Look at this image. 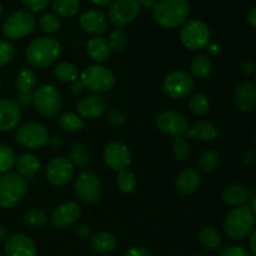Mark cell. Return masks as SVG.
Instances as JSON below:
<instances>
[{
    "label": "cell",
    "mask_w": 256,
    "mask_h": 256,
    "mask_svg": "<svg viewBox=\"0 0 256 256\" xmlns=\"http://www.w3.org/2000/svg\"><path fill=\"white\" fill-rule=\"evenodd\" d=\"M190 12L188 0H160L152 9L155 22L168 29H175L186 22Z\"/></svg>",
    "instance_id": "obj_1"
},
{
    "label": "cell",
    "mask_w": 256,
    "mask_h": 256,
    "mask_svg": "<svg viewBox=\"0 0 256 256\" xmlns=\"http://www.w3.org/2000/svg\"><path fill=\"white\" fill-rule=\"evenodd\" d=\"M62 48L52 38H36L26 48V60L34 68H46L60 58Z\"/></svg>",
    "instance_id": "obj_2"
},
{
    "label": "cell",
    "mask_w": 256,
    "mask_h": 256,
    "mask_svg": "<svg viewBox=\"0 0 256 256\" xmlns=\"http://www.w3.org/2000/svg\"><path fill=\"white\" fill-rule=\"evenodd\" d=\"M255 226V216L246 206H238L229 212L224 222V232L230 239L242 240L249 236Z\"/></svg>",
    "instance_id": "obj_3"
},
{
    "label": "cell",
    "mask_w": 256,
    "mask_h": 256,
    "mask_svg": "<svg viewBox=\"0 0 256 256\" xmlns=\"http://www.w3.org/2000/svg\"><path fill=\"white\" fill-rule=\"evenodd\" d=\"M26 192L24 178L15 172H8L0 178V206L4 209L16 206Z\"/></svg>",
    "instance_id": "obj_4"
},
{
    "label": "cell",
    "mask_w": 256,
    "mask_h": 256,
    "mask_svg": "<svg viewBox=\"0 0 256 256\" xmlns=\"http://www.w3.org/2000/svg\"><path fill=\"white\" fill-rule=\"evenodd\" d=\"M35 110L42 116H56L62 110V96L52 84H42L32 94Z\"/></svg>",
    "instance_id": "obj_5"
},
{
    "label": "cell",
    "mask_w": 256,
    "mask_h": 256,
    "mask_svg": "<svg viewBox=\"0 0 256 256\" xmlns=\"http://www.w3.org/2000/svg\"><path fill=\"white\" fill-rule=\"evenodd\" d=\"M80 84L92 92H108L115 86V76L102 65H92L82 74Z\"/></svg>",
    "instance_id": "obj_6"
},
{
    "label": "cell",
    "mask_w": 256,
    "mask_h": 256,
    "mask_svg": "<svg viewBox=\"0 0 256 256\" xmlns=\"http://www.w3.org/2000/svg\"><path fill=\"white\" fill-rule=\"evenodd\" d=\"M180 39L185 48L190 50H202L210 42V30L204 22L192 19L184 24L180 30Z\"/></svg>",
    "instance_id": "obj_7"
},
{
    "label": "cell",
    "mask_w": 256,
    "mask_h": 256,
    "mask_svg": "<svg viewBox=\"0 0 256 256\" xmlns=\"http://www.w3.org/2000/svg\"><path fill=\"white\" fill-rule=\"evenodd\" d=\"M35 29V19L26 10H16L5 19L2 32L8 39L20 40L32 34Z\"/></svg>",
    "instance_id": "obj_8"
},
{
    "label": "cell",
    "mask_w": 256,
    "mask_h": 256,
    "mask_svg": "<svg viewBox=\"0 0 256 256\" xmlns=\"http://www.w3.org/2000/svg\"><path fill=\"white\" fill-rule=\"evenodd\" d=\"M15 139L18 144L25 149H39L50 142L48 129L44 124L38 122H30L22 125L16 130Z\"/></svg>",
    "instance_id": "obj_9"
},
{
    "label": "cell",
    "mask_w": 256,
    "mask_h": 256,
    "mask_svg": "<svg viewBox=\"0 0 256 256\" xmlns=\"http://www.w3.org/2000/svg\"><path fill=\"white\" fill-rule=\"evenodd\" d=\"M74 189L78 198L86 204H96L102 194V182L92 172H82L75 180Z\"/></svg>",
    "instance_id": "obj_10"
},
{
    "label": "cell",
    "mask_w": 256,
    "mask_h": 256,
    "mask_svg": "<svg viewBox=\"0 0 256 256\" xmlns=\"http://www.w3.org/2000/svg\"><path fill=\"white\" fill-rule=\"evenodd\" d=\"M162 90L172 99H184L194 90V79L184 70H176L165 78Z\"/></svg>",
    "instance_id": "obj_11"
},
{
    "label": "cell",
    "mask_w": 256,
    "mask_h": 256,
    "mask_svg": "<svg viewBox=\"0 0 256 256\" xmlns=\"http://www.w3.org/2000/svg\"><path fill=\"white\" fill-rule=\"evenodd\" d=\"M140 5L138 0H115L109 8V20L115 26H125L138 18Z\"/></svg>",
    "instance_id": "obj_12"
},
{
    "label": "cell",
    "mask_w": 256,
    "mask_h": 256,
    "mask_svg": "<svg viewBox=\"0 0 256 256\" xmlns=\"http://www.w3.org/2000/svg\"><path fill=\"white\" fill-rule=\"evenodd\" d=\"M155 122L160 132L172 135L175 138L184 135L189 128L186 118L182 112H174V110H166V112H160L156 116Z\"/></svg>",
    "instance_id": "obj_13"
},
{
    "label": "cell",
    "mask_w": 256,
    "mask_h": 256,
    "mask_svg": "<svg viewBox=\"0 0 256 256\" xmlns=\"http://www.w3.org/2000/svg\"><path fill=\"white\" fill-rule=\"evenodd\" d=\"M104 162L115 172H122L130 164L129 148L122 142H112L105 146Z\"/></svg>",
    "instance_id": "obj_14"
},
{
    "label": "cell",
    "mask_w": 256,
    "mask_h": 256,
    "mask_svg": "<svg viewBox=\"0 0 256 256\" xmlns=\"http://www.w3.org/2000/svg\"><path fill=\"white\" fill-rule=\"evenodd\" d=\"M74 174V166L68 158L56 156L49 162L46 166V178L52 185L62 186L68 184Z\"/></svg>",
    "instance_id": "obj_15"
},
{
    "label": "cell",
    "mask_w": 256,
    "mask_h": 256,
    "mask_svg": "<svg viewBox=\"0 0 256 256\" xmlns=\"http://www.w3.org/2000/svg\"><path fill=\"white\" fill-rule=\"evenodd\" d=\"M80 218V208L75 202H66L55 208L50 216V222L58 229H66L78 222Z\"/></svg>",
    "instance_id": "obj_16"
},
{
    "label": "cell",
    "mask_w": 256,
    "mask_h": 256,
    "mask_svg": "<svg viewBox=\"0 0 256 256\" xmlns=\"http://www.w3.org/2000/svg\"><path fill=\"white\" fill-rule=\"evenodd\" d=\"M36 85V75L32 69H22L16 76V89L19 95L16 102L19 106H30L32 104V94Z\"/></svg>",
    "instance_id": "obj_17"
},
{
    "label": "cell",
    "mask_w": 256,
    "mask_h": 256,
    "mask_svg": "<svg viewBox=\"0 0 256 256\" xmlns=\"http://www.w3.org/2000/svg\"><path fill=\"white\" fill-rule=\"evenodd\" d=\"M4 252L6 256H35L36 246L28 235L16 232L6 240Z\"/></svg>",
    "instance_id": "obj_18"
},
{
    "label": "cell",
    "mask_w": 256,
    "mask_h": 256,
    "mask_svg": "<svg viewBox=\"0 0 256 256\" xmlns=\"http://www.w3.org/2000/svg\"><path fill=\"white\" fill-rule=\"evenodd\" d=\"M22 119V109L14 100H0V132L15 129Z\"/></svg>",
    "instance_id": "obj_19"
},
{
    "label": "cell",
    "mask_w": 256,
    "mask_h": 256,
    "mask_svg": "<svg viewBox=\"0 0 256 256\" xmlns=\"http://www.w3.org/2000/svg\"><path fill=\"white\" fill-rule=\"evenodd\" d=\"M106 102L99 95H88L78 102V112L85 119H96L106 112Z\"/></svg>",
    "instance_id": "obj_20"
},
{
    "label": "cell",
    "mask_w": 256,
    "mask_h": 256,
    "mask_svg": "<svg viewBox=\"0 0 256 256\" xmlns=\"http://www.w3.org/2000/svg\"><path fill=\"white\" fill-rule=\"evenodd\" d=\"M82 29L92 35H102L108 29V19L99 10H86L79 18Z\"/></svg>",
    "instance_id": "obj_21"
},
{
    "label": "cell",
    "mask_w": 256,
    "mask_h": 256,
    "mask_svg": "<svg viewBox=\"0 0 256 256\" xmlns=\"http://www.w3.org/2000/svg\"><path fill=\"white\" fill-rule=\"evenodd\" d=\"M235 104L242 112H250L256 106V85L244 82L235 90Z\"/></svg>",
    "instance_id": "obj_22"
},
{
    "label": "cell",
    "mask_w": 256,
    "mask_h": 256,
    "mask_svg": "<svg viewBox=\"0 0 256 256\" xmlns=\"http://www.w3.org/2000/svg\"><path fill=\"white\" fill-rule=\"evenodd\" d=\"M200 182H202V178L199 172L192 168H188L178 175L175 180V188L179 194L190 195L196 192L198 188L200 186Z\"/></svg>",
    "instance_id": "obj_23"
},
{
    "label": "cell",
    "mask_w": 256,
    "mask_h": 256,
    "mask_svg": "<svg viewBox=\"0 0 256 256\" xmlns=\"http://www.w3.org/2000/svg\"><path fill=\"white\" fill-rule=\"evenodd\" d=\"M219 134V129L216 125L212 122H199L192 126L188 128L185 132V136L189 139H198L202 142H210L214 140Z\"/></svg>",
    "instance_id": "obj_24"
},
{
    "label": "cell",
    "mask_w": 256,
    "mask_h": 256,
    "mask_svg": "<svg viewBox=\"0 0 256 256\" xmlns=\"http://www.w3.org/2000/svg\"><path fill=\"white\" fill-rule=\"evenodd\" d=\"M86 49L89 56L94 62H96L98 64L108 62L110 59V55H112V49H110L109 44H108V40L99 36L90 39L88 42Z\"/></svg>",
    "instance_id": "obj_25"
},
{
    "label": "cell",
    "mask_w": 256,
    "mask_h": 256,
    "mask_svg": "<svg viewBox=\"0 0 256 256\" xmlns=\"http://www.w3.org/2000/svg\"><path fill=\"white\" fill-rule=\"evenodd\" d=\"M18 174L24 179H29V178L35 176L40 169V162L32 154H24L16 160L15 162Z\"/></svg>",
    "instance_id": "obj_26"
},
{
    "label": "cell",
    "mask_w": 256,
    "mask_h": 256,
    "mask_svg": "<svg viewBox=\"0 0 256 256\" xmlns=\"http://www.w3.org/2000/svg\"><path fill=\"white\" fill-rule=\"evenodd\" d=\"M222 200L226 204L232 205V206H242L249 198V192H248L246 188L239 184L229 185L222 192Z\"/></svg>",
    "instance_id": "obj_27"
},
{
    "label": "cell",
    "mask_w": 256,
    "mask_h": 256,
    "mask_svg": "<svg viewBox=\"0 0 256 256\" xmlns=\"http://www.w3.org/2000/svg\"><path fill=\"white\" fill-rule=\"evenodd\" d=\"M116 246V238L114 234L102 232L92 238V248L100 254H108Z\"/></svg>",
    "instance_id": "obj_28"
},
{
    "label": "cell",
    "mask_w": 256,
    "mask_h": 256,
    "mask_svg": "<svg viewBox=\"0 0 256 256\" xmlns=\"http://www.w3.org/2000/svg\"><path fill=\"white\" fill-rule=\"evenodd\" d=\"M199 242L209 250H218L222 246V235L215 228L205 226L199 232Z\"/></svg>",
    "instance_id": "obj_29"
},
{
    "label": "cell",
    "mask_w": 256,
    "mask_h": 256,
    "mask_svg": "<svg viewBox=\"0 0 256 256\" xmlns=\"http://www.w3.org/2000/svg\"><path fill=\"white\" fill-rule=\"evenodd\" d=\"M192 74L196 79H205L210 75L212 70V62L209 56L205 54H199L194 58L192 65H190Z\"/></svg>",
    "instance_id": "obj_30"
},
{
    "label": "cell",
    "mask_w": 256,
    "mask_h": 256,
    "mask_svg": "<svg viewBox=\"0 0 256 256\" xmlns=\"http://www.w3.org/2000/svg\"><path fill=\"white\" fill-rule=\"evenodd\" d=\"M52 10L62 18H72L80 9L79 0H52Z\"/></svg>",
    "instance_id": "obj_31"
},
{
    "label": "cell",
    "mask_w": 256,
    "mask_h": 256,
    "mask_svg": "<svg viewBox=\"0 0 256 256\" xmlns=\"http://www.w3.org/2000/svg\"><path fill=\"white\" fill-rule=\"evenodd\" d=\"M54 74L62 82H75L79 76V70L72 62H62L55 66Z\"/></svg>",
    "instance_id": "obj_32"
},
{
    "label": "cell",
    "mask_w": 256,
    "mask_h": 256,
    "mask_svg": "<svg viewBox=\"0 0 256 256\" xmlns=\"http://www.w3.org/2000/svg\"><path fill=\"white\" fill-rule=\"evenodd\" d=\"M69 162H72V166H78L80 169H84L88 166L90 159L89 152H88L86 148L82 144H74L69 149Z\"/></svg>",
    "instance_id": "obj_33"
},
{
    "label": "cell",
    "mask_w": 256,
    "mask_h": 256,
    "mask_svg": "<svg viewBox=\"0 0 256 256\" xmlns=\"http://www.w3.org/2000/svg\"><path fill=\"white\" fill-rule=\"evenodd\" d=\"M59 125L68 132H78L84 128L82 116L75 112H65L59 118Z\"/></svg>",
    "instance_id": "obj_34"
},
{
    "label": "cell",
    "mask_w": 256,
    "mask_h": 256,
    "mask_svg": "<svg viewBox=\"0 0 256 256\" xmlns=\"http://www.w3.org/2000/svg\"><path fill=\"white\" fill-rule=\"evenodd\" d=\"M209 98L205 94H202V92H195V94L190 98L189 109L192 114L202 116V115H205L209 112Z\"/></svg>",
    "instance_id": "obj_35"
},
{
    "label": "cell",
    "mask_w": 256,
    "mask_h": 256,
    "mask_svg": "<svg viewBox=\"0 0 256 256\" xmlns=\"http://www.w3.org/2000/svg\"><path fill=\"white\" fill-rule=\"evenodd\" d=\"M220 164V155L215 150H206L199 159V168L202 172H210Z\"/></svg>",
    "instance_id": "obj_36"
},
{
    "label": "cell",
    "mask_w": 256,
    "mask_h": 256,
    "mask_svg": "<svg viewBox=\"0 0 256 256\" xmlns=\"http://www.w3.org/2000/svg\"><path fill=\"white\" fill-rule=\"evenodd\" d=\"M48 215L45 214L42 210L40 209H32L24 215V222L28 226L32 228V229H38V228L44 226L48 222Z\"/></svg>",
    "instance_id": "obj_37"
},
{
    "label": "cell",
    "mask_w": 256,
    "mask_h": 256,
    "mask_svg": "<svg viewBox=\"0 0 256 256\" xmlns=\"http://www.w3.org/2000/svg\"><path fill=\"white\" fill-rule=\"evenodd\" d=\"M15 164V152L10 146L0 144V174L9 172Z\"/></svg>",
    "instance_id": "obj_38"
},
{
    "label": "cell",
    "mask_w": 256,
    "mask_h": 256,
    "mask_svg": "<svg viewBox=\"0 0 256 256\" xmlns=\"http://www.w3.org/2000/svg\"><path fill=\"white\" fill-rule=\"evenodd\" d=\"M116 184L120 192L129 194L136 186V179H135V175L132 172L122 170V172H119V175L116 178Z\"/></svg>",
    "instance_id": "obj_39"
},
{
    "label": "cell",
    "mask_w": 256,
    "mask_h": 256,
    "mask_svg": "<svg viewBox=\"0 0 256 256\" xmlns=\"http://www.w3.org/2000/svg\"><path fill=\"white\" fill-rule=\"evenodd\" d=\"M39 28L45 34H54L60 28L59 18L50 12L42 15L39 19Z\"/></svg>",
    "instance_id": "obj_40"
},
{
    "label": "cell",
    "mask_w": 256,
    "mask_h": 256,
    "mask_svg": "<svg viewBox=\"0 0 256 256\" xmlns=\"http://www.w3.org/2000/svg\"><path fill=\"white\" fill-rule=\"evenodd\" d=\"M108 44H109L110 49L114 50V52H122V50H124L125 46L128 45V36L124 30L115 29L114 32H112Z\"/></svg>",
    "instance_id": "obj_41"
},
{
    "label": "cell",
    "mask_w": 256,
    "mask_h": 256,
    "mask_svg": "<svg viewBox=\"0 0 256 256\" xmlns=\"http://www.w3.org/2000/svg\"><path fill=\"white\" fill-rule=\"evenodd\" d=\"M172 152H174L175 158L178 160L186 159L188 155L190 154V145L188 142L186 138L184 136H176L174 142H172Z\"/></svg>",
    "instance_id": "obj_42"
},
{
    "label": "cell",
    "mask_w": 256,
    "mask_h": 256,
    "mask_svg": "<svg viewBox=\"0 0 256 256\" xmlns=\"http://www.w3.org/2000/svg\"><path fill=\"white\" fill-rule=\"evenodd\" d=\"M15 54L14 46L8 40L0 39V66L9 64Z\"/></svg>",
    "instance_id": "obj_43"
},
{
    "label": "cell",
    "mask_w": 256,
    "mask_h": 256,
    "mask_svg": "<svg viewBox=\"0 0 256 256\" xmlns=\"http://www.w3.org/2000/svg\"><path fill=\"white\" fill-rule=\"evenodd\" d=\"M108 122L114 128L122 126L125 124V115L122 114V110L112 109L108 112Z\"/></svg>",
    "instance_id": "obj_44"
},
{
    "label": "cell",
    "mask_w": 256,
    "mask_h": 256,
    "mask_svg": "<svg viewBox=\"0 0 256 256\" xmlns=\"http://www.w3.org/2000/svg\"><path fill=\"white\" fill-rule=\"evenodd\" d=\"M22 5L30 10V12H42L46 9L49 0H22Z\"/></svg>",
    "instance_id": "obj_45"
},
{
    "label": "cell",
    "mask_w": 256,
    "mask_h": 256,
    "mask_svg": "<svg viewBox=\"0 0 256 256\" xmlns=\"http://www.w3.org/2000/svg\"><path fill=\"white\" fill-rule=\"evenodd\" d=\"M220 256H250V254L240 246H228L222 250Z\"/></svg>",
    "instance_id": "obj_46"
},
{
    "label": "cell",
    "mask_w": 256,
    "mask_h": 256,
    "mask_svg": "<svg viewBox=\"0 0 256 256\" xmlns=\"http://www.w3.org/2000/svg\"><path fill=\"white\" fill-rule=\"evenodd\" d=\"M124 256H152V254H150V252L146 249V248L135 246L128 250V252L124 254Z\"/></svg>",
    "instance_id": "obj_47"
},
{
    "label": "cell",
    "mask_w": 256,
    "mask_h": 256,
    "mask_svg": "<svg viewBox=\"0 0 256 256\" xmlns=\"http://www.w3.org/2000/svg\"><path fill=\"white\" fill-rule=\"evenodd\" d=\"M242 70L245 74H252V72H255V64L250 60H244L242 62Z\"/></svg>",
    "instance_id": "obj_48"
},
{
    "label": "cell",
    "mask_w": 256,
    "mask_h": 256,
    "mask_svg": "<svg viewBox=\"0 0 256 256\" xmlns=\"http://www.w3.org/2000/svg\"><path fill=\"white\" fill-rule=\"evenodd\" d=\"M140 6L145 8V9H154V6L156 5V0H138Z\"/></svg>",
    "instance_id": "obj_49"
},
{
    "label": "cell",
    "mask_w": 256,
    "mask_h": 256,
    "mask_svg": "<svg viewBox=\"0 0 256 256\" xmlns=\"http://www.w3.org/2000/svg\"><path fill=\"white\" fill-rule=\"evenodd\" d=\"M248 20H249V24L256 29V8L250 10L249 15H248Z\"/></svg>",
    "instance_id": "obj_50"
},
{
    "label": "cell",
    "mask_w": 256,
    "mask_h": 256,
    "mask_svg": "<svg viewBox=\"0 0 256 256\" xmlns=\"http://www.w3.org/2000/svg\"><path fill=\"white\" fill-rule=\"evenodd\" d=\"M249 245H250V249H252V254L256 256V230H254V232H252V236H250Z\"/></svg>",
    "instance_id": "obj_51"
},
{
    "label": "cell",
    "mask_w": 256,
    "mask_h": 256,
    "mask_svg": "<svg viewBox=\"0 0 256 256\" xmlns=\"http://www.w3.org/2000/svg\"><path fill=\"white\" fill-rule=\"evenodd\" d=\"M78 234H79L80 236H82V238L88 236V235L90 234V228L86 226V225H82V226L78 229Z\"/></svg>",
    "instance_id": "obj_52"
},
{
    "label": "cell",
    "mask_w": 256,
    "mask_h": 256,
    "mask_svg": "<svg viewBox=\"0 0 256 256\" xmlns=\"http://www.w3.org/2000/svg\"><path fill=\"white\" fill-rule=\"evenodd\" d=\"M92 4L98 5V6H108L112 0H90Z\"/></svg>",
    "instance_id": "obj_53"
},
{
    "label": "cell",
    "mask_w": 256,
    "mask_h": 256,
    "mask_svg": "<svg viewBox=\"0 0 256 256\" xmlns=\"http://www.w3.org/2000/svg\"><path fill=\"white\" fill-rule=\"evenodd\" d=\"M208 49H209V52L212 55H216L219 52V46L218 45H208Z\"/></svg>",
    "instance_id": "obj_54"
},
{
    "label": "cell",
    "mask_w": 256,
    "mask_h": 256,
    "mask_svg": "<svg viewBox=\"0 0 256 256\" xmlns=\"http://www.w3.org/2000/svg\"><path fill=\"white\" fill-rule=\"evenodd\" d=\"M5 236H6V229L2 225H0V240L5 239Z\"/></svg>",
    "instance_id": "obj_55"
},
{
    "label": "cell",
    "mask_w": 256,
    "mask_h": 256,
    "mask_svg": "<svg viewBox=\"0 0 256 256\" xmlns=\"http://www.w3.org/2000/svg\"><path fill=\"white\" fill-rule=\"evenodd\" d=\"M252 214H254V216H256V198L254 202H252Z\"/></svg>",
    "instance_id": "obj_56"
},
{
    "label": "cell",
    "mask_w": 256,
    "mask_h": 256,
    "mask_svg": "<svg viewBox=\"0 0 256 256\" xmlns=\"http://www.w3.org/2000/svg\"><path fill=\"white\" fill-rule=\"evenodd\" d=\"M2 4H0V15H2Z\"/></svg>",
    "instance_id": "obj_57"
},
{
    "label": "cell",
    "mask_w": 256,
    "mask_h": 256,
    "mask_svg": "<svg viewBox=\"0 0 256 256\" xmlns=\"http://www.w3.org/2000/svg\"><path fill=\"white\" fill-rule=\"evenodd\" d=\"M255 142H256V134H255Z\"/></svg>",
    "instance_id": "obj_58"
},
{
    "label": "cell",
    "mask_w": 256,
    "mask_h": 256,
    "mask_svg": "<svg viewBox=\"0 0 256 256\" xmlns=\"http://www.w3.org/2000/svg\"><path fill=\"white\" fill-rule=\"evenodd\" d=\"M0 88H2V82H0Z\"/></svg>",
    "instance_id": "obj_59"
},
{
    "label": "cell",
    "mask_w": 256,
    "mask_h": 256,
    "mask_svg": "<svg viewBox=\"0 0 256 256\" xmlns=\"http://www.w3.org/2000/svg\"><path fill=\"white\" fill-rule=\"evenodd\" d=\"M194 256H202V255H194Z\"/></svg>",
    "instance_id": "obj_60"
},
{
    "label": "cell",
    "mask_w": 256,
    "mask_h": 256,
    "mask_svg": "<svg viewBox=\"0 0 256 256\" xmlns=\"http://www.w3.org/2000/svg\"><path fill=\"white\" fill-rule=\"evenodd\" d=\"M255 80H256V72H255Z\"/></svg>",
    "instance_id": "obj_61"
}]
</instances>
